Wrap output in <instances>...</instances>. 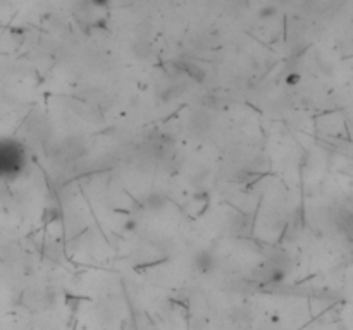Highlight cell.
<instances>
[{
    "mask_svg": "<svg viewBox=\"0 0 353 330\" xmlns=\"http://www.w3.org/2000/svg\"><path fill=\"white\" fill-rule=\"evenodd\" d=\"M195 265H197V268L200 270V272L207 273L214 267V258L210 256L209 253L203 251V253H200L197 258H195Z\"/></svg>",
    "mask_w": 353,
    "mask_h": 330,
    "instance_id": "obj_2",
    "label": "cell"
},
{
    "mask_svg": "<svg viewBox=\"0 0 353 330\" xmlns=\"http://www.w3.org/2000/svg\"><path fill=\"white\" fill-rule=\"evenodd\" d=\"M26 165L24 148L16 141H0V179L17 175Z\"/></svg>",
    "mask_w": 353,
    "mask_h": 330,
    "instance_id": "obj_1",
    "label": "cell"
}]
</instances>
